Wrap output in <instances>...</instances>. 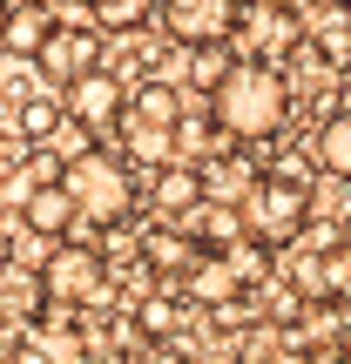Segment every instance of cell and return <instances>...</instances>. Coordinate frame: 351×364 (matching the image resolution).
<instances>
[{
    "instance_id": "16",
    "label": "cell",
    "mask_w": 351,
    "mask_h": 364,
    "mask_svg": "<svg viewBox=\"0 0 351 364\" xmlns=\"http://www.w3.org/2000/svg\"><path fill=\"white\" fill-rule=\"evenodd\" d=\"M61 129H68V102H54V95H27V102L14 108V135H21L27 149H48Z\"/></svg>"
},
{
    "instance_id": "21",
    "label": "cell",
    "mask_w": 351,
    "mask_h": 364,
    "mask_svg": "<svg viewBox=\"0 0 351 364\" xmlns=\"http://www.w3.org/2000/svg\"><path fill=\"white\" fill-rule=\"evenodd\" d=\"M230 270H236L243 290H263V284H277V250L257 243V236H243V243L230 250Z\"/></svg>"
},
{
    "instance_id": "28",
    "label": "cell",
    "mask_w": 351,
    "mask_h": 364,
    "mask_svg": "<svg viewBox=\"0 0 351 364\" xmlns=\"http://www.w3.org/2000/svg\"><path fill=\"white\" fill-rule=\"evenodd\" d=\"M48 7H54V0H48Z\"/></svg>"
},
{
    "instance_id": "2",
    "label": "cell",
    "mask_w": 351,
    "mask_h": 364,
    "mask_svg": "<svg viewBox=\"0 0 351 364\" xmlns=\"http://www.w3.org/2000/svg\"><path fill=\"white\" fill-rule=\"evenodd\" d=\"M61 182L81 203V223H95V230H122L135 216V203L149 196V182H135V162L115 156V149H88L81 162L61 169Z\"/></svg>"
},
{
    "instance_id": "5",
    "label": "cell",
    "mask_w": 351,
    "mask_h": 364,
    "mask_svg": "<svg viewBox=\"0 0 351 364\" xmlns=\"http://www.w3.org/2000/svg\"><path fill=\"white\" fill-rule=\"evenodd\" d=\"M129 75H115V68H95V75H81L75 88H61L68 102V122H81L88 135H122V122H129Z\"/></svg>"
},
{
    "instance_id": "24",
    "label": "cell",
    "mask_w": 351,
    "mask_h": 364,
    "mask_svg": "<svg viewBox=\"0 0 351 364\" xmlns=\"http://www.w3.org/2000/svg\"><path fill=\"white\" fill-rule=\"evenodd\" d=\"M149 364H196V351H182V344H156Z\"/></svg>"
},
{
    "instance_id": "27",
    "label": "cell",
    "mask_w": 351,
    "mask_h": 364,
    "mask_svg": "<svg viewBox=\"0 0 351 364\" xmlns=\"http://www.w3.org/2000/svg\"><path fill=\"white\" fill-rule=\"evenodd\" d=\"M345 364H351V344H345Z\"/></svg>"
},
{
    "instance_id": "8",
    "label": "cell",
    "mask_w": 351,
    "mask_h": 364,
    "mask_svg": "<svg viewBox=\"0 0 351 364\" xmlns=\"http://www.w3.org/2000/svg\"><path fill=\"white\" fill-rule=\"evenodd\" d=\"M243 41H250V54L243 61H290V54H304V21H298V7H284V0H250L243 7Z\"/></svg>"
},
{
    "instance_id": "20",
    "label": "cell",
    "mask_w": 351,
    "mask_h": 364,
    "mask_svg": "<svg viewBox=\"0 0 351 364\" xmlns=\"http://www.w3.org/2000/svg\"><path fill=\"white\" fill-rule=\"evenodd\" d=\"M135 324H142L149 344H182V304L169 290H149V297L135 304Z\"/></svg>"
},
{
    "instance_id": "18",
    "label": "cell",
    "mask_w": 351,
    "mask_h": 364,
    "mask_svg": "<svg viewBox=\"0 0 351 364\" xmlns=\"http://www.w3.org/2000/svg\"><path fill=\"white\" fill-rule=\"evenodd\" d=\"M81 14H88L102 34H142L162 14V0H81Z\"/></svg>"
},
{
    "instance_id": "3",
    "label": "cell",
    "mask_w": 351,
    "mask_h": 364,
    "mask_svg": "<svg viewBox=\"0 0 351 364\" xmlns=\"http://www.w3.org/2000/svg\"><path fill=\"white\" fill-rule=\"evenodd\" d=\"M243 216H250V236H257V243L298 250L304 230H311V216H318V189H311L304 176L263 169V182L250 189V203H243Z\"/></svg>"
},
{
    "instance_id": "10",
    "label": "cell",
    "mask_w": 351,
    "mask_h": 364,
    "mask_svg": "<svg viewBox=\"0 0 351 364\" xmlns=\"http://www.w3.org/2000/svg\"><path fill=\"white\" fill-rule=\"evenodd\" d=\"M81 223V203L68 196V182H41L34 196L21 203V230L48 236V243H68V230Z\"/></svg>"
},
{
    "instance_id": "22",
    "label": "cell",
    "mask_w": 351,
    "mask_h": 364,
    "mask_svg": "<svg viewBox=\"0 0 351 364\" xmlns=\"http://www.w3.org/2000/svg\"><path fill=\"white\" fill-rule=\"evenodd\" d=\"M182 68H189V81H196L203 95H216L223 75L236 68V54H230V41H223V48H182Z\"/></svg>"
},
{
    "instance_id": "1",
    "label": "cell",
    "mask_w": 351,
    "mask_h": 364,
    "mask_svg": "<svg viewBox=\"0 0 351 364\" xmlns=\"http://www.w3.org/2000/svg\"><path fill=\"white\" fill-rule=\"evenodd\" d=\"M209 122H216L230 142H243V149L277 142L284 122H290V81H284V68L236 61L230 75H223V88L209 95Z\"/></svg>"
},
{
    "instance_id": "25",
    "label": "cell",
    "mask_w": 351,
    "mask_h": 364,
    "mask_svg": "<svg viewBox=\"0 0 351 364\" xmlns=\"http://www.w3.org/2000/svg\"><path fill=\"white\" fill-rule=\"evenodd\" d=\"M14 142H21V135H14V129H0V169L14 162Z\"/></svg>"
},
{
    "instance_id": "19",
    "label": "cell",
    "mask_w": 351,
    "mask_h": 364,
    "mask_svg": "<svg viewBox=\"0 0 351 364\" xmlns=\"http://www.w3.org/2000/svg\"><path fill=\"white\" fill-rule=\"evenodd\" d=\"M122 156L135 169H169L176 162V129H142V122H122Z\"/></svg>"
},
{
    "instance_id": "13",
    "label": "cell",
    "mask_w": 351,
    "mask_h": 364,
    "mask_svg": "<svg viewBox=\"0 0 351 364\" xmlns=\"http://www.w3.org/2000/svg\"><path fill=\"white\" fill-rule=\"evenodd\" d=\"M196 257H203V243H196L189 230H169V223H156V216L142 223V263H149V270H176V277H189Z\"/></svg>"
},
{
    "instance_id": "17",
    "label": "cell",
    "mask_w": 351,
    "mask_h": 364,
    "mask_svg": "<svg viewBox=\"0 0 351 364\" xmlns=\"http://www.w3.org/2000/svg\"><path fill=\"white\" fill-rule=\"evenodd\" d=\"M311 162H318L325 176L351 182V108H338V115L318 122V135H311Z\"/></svg>"
},
{
    "instance_id": "14",
    "label": "cell",
    "mask_w": 351,
    "mask_h": 364,
    "mask_svg": "<svg viewBox=\"0 0 351 364\" xmlns=\"http://www.w3.org/2000/svg\"><path fill=\"white\" fill-rule=\"evenodd\" d=\"M129 122H142V129H182V88L176 81H162V75H149V81H135V95H129Z\"/></svg>"
},
{
    "instance_id": "23",
    "label": "cell",
    "mask_w": 351,
    "mask_h": 364,
    "mask_svg": "<svg viewBox=\"0 0 351 364\" xmlns=\"http://www.w3.org/2000/svg\"><path fill=\"white\" fill-rule=\"evenodd\" d=\"M7 364H48V344H41V331H27V338H14Z\"/></svg>"
},
{
    "instance_id": "26",
    "label": "cell",
    "mask_w": 351,
    "mask_h": 364,
    "mask_svg": "<svg viewBox=\"0 0 351 364\" xmlns=\"http://www.w3.org/2000/svg\"><path fill=\"white\" fill-rule=\"evenodd\" d=\"M7 21H14V0H0V34H7Z\"/></svg>"
},
{
    "instance_id": "7",
    "label": "cell",
    "mask_w": 351,
    "mask_h": 364,
    "mask_svg": "<svg viewBox=\"0 0 351 364\" xmlns=\"http://www.w3.org/2000/svg\"><path fill=\"white\" fill-rule=\"evenodd\" d=\"M102 41H108V34H102L95 21H61V27H54V41H48V54L34 61V75L54 81V88H75L81 75L108 68V61H102Z\"/></svg>"
},
{
    "instance_id": "4",
    "label": "cell",
    "mask_w": 351,
    "mask_h": 364,
    "mask_svg": "<svg viewBox=\"0 0 351 364\" xmlns=\"http://www.w3.org/2000/svg\"><path fill=\"white\" fill-rule=\"evenodd\" d=\"M41 284H48V297L61 304V311H95V304L108 297V257L95 243H81V236H68V243L48 257Z\"/></svg>"
},
{
    "instance_id": "6",
    "label": "cell",
    "mask_w": 351,
    "mask_h": 364,
    "mask_svg": "<svg viewBox=\"0 0 351 364\" xmlns=\"http://www.w3.org/2000/svg\"><path fill=\"white\" fill-rule=\"evenodd\" d=\"M162 27L176 48H223L243 34V0H162Z\"/></svg>"
},
{
    "instance_id": "12",
    "label": "cell",
    "mask_w": 351,
    "mask_h": 364,
    "mask_svg": "<svg viewBox=\"0 0 351 364\" xmlns=\"http://www.w3.org/2000/svg\"><path fill=\"white\" fill-rule=\"evenodd\" d=\"M189 236L209 250V257H230V250L250 236V216H243V203H203L189 216Z\"/></svg>"
},
{
    "instance_id": "15",
    "label": "cell",
    "mask_w": 351,
    "mask_h": 364,
    "mask_svg": "<svg viewBox=\"0 0 351 364\" xmlns=\"http://www.w3.org/2000/svg\"><path fill=\"white\" fill-rule=\"evenodd\" d=\"M182 290H189V304H209V311H230L236 297H243V284H236V270H230V257H196V270L182 277Z\"/></svg>"
},
{
    "instance_id": "9",
    "label": "cell",
    "mask_w": 351,
    "mask_h": 364,
    "mask_svg": "<svg viewBox=\"0 0 351 364\" xmlns=\"http://www.w3.org/2000/svg\"><path fill=\"white\" fill-rule=\"evenodd\" d=\"M203 203H209V182H203V169H189V162H169V169L149 176V216L156 223H189Z\"/></svg>"
},
{
    "instance_id": "11",
    "label": "cell",
    "mask_w": 351,
    "mask_h": 364,
    "mask_svg": "<svg viewBox=\"0 0 351 364\" xmlns=\"http://www.w3.org/2000/svg\"><path fill=\"white\" fill-rule=\"evenodd\" d=\"M54 7L48 0H27V7H14V21H7V34H0V54H7V61H27L34 68L41 54H48V41H54Z\"/></svg>"
}]
</instances>
